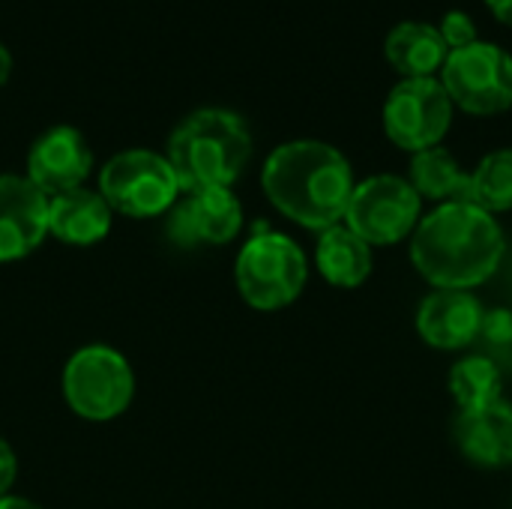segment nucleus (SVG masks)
<instances>
[{
	"label": "nucleus",
	"mask_w": 512,
	"mask_h": 509,
	"mask_svg": "<svg viewBox=\"0 0 512 509\" xmlns=\"http://www.w3.org/2000/svg\"><path fill=\"white\" fill-rule=\"evenodd\" d=\"M504 252L498 219L474 201L438 204L411 234V264L432 288L471 291L501 267Z\"/></svg>",
	"instance_id": "1"
},
{
	"label": "nucleus",
	"mask_w": 512,
	"mask_h": 509,
	"mask_svg": "<svg viewBox=\"0 0 512 509\" xmlns=\"http://www.w3.org/2000/svg\"><path fill=\"white\" fill-rule=\"evenodd\" d=\"M261 186L285 219L309 231H327L345 222L357 180L342 150L315 138H297L267 156Z\"/></svg>",
	"instance_id": "2"
},
{
	"label": "nucleus",
	"mask_w": 512,
	"mask_h": 509,
	"mask_svg": "<svg viewBox=\"0 0 512 509\" xmlns=\"http://www.w3.org/2000/svg\"><path fill=\"white\" fill-rule=\"evenodd\" d=\"M252 156V132L237 111L198 108L177 123L168 138L165 159L171 162L180 192L231 189Z\"/></svg>",
	"instance_id": "3"
},
{
	"label": "nucleus",
	"mask_w": 512,
	"mask_h": 509,
	"mask_svg": "<svg viewBox=\"0 0 512 509\" xmlns=\"http://www.w3.org/2000/svg\"><path fill=\"white\" fill-rule=\"evenodd\" d=\"M309 279V261L300 243L279 231L249 237L234 261V282L240 297L258 312L291 306Z\"/></svg>",
	"instance_id": "4"
},
{
	"label": "nucleus",
	"mask_w": 512,
	"mask_h": 509,
	"mask_svg": "<svg viewBox=\"0 0 512 509\" xmlns=\"http://www.w3.org/2000/svg\"><path fill=\"white\" fill-rule=\"evenodd\" d=\"M63 402L87 423H111L123 417L135 399V372L111 345L78 348L60 375Z\"/></svg>",
	"instance_id": "5"
},
{
	"label": "nucleus",
	"mask_w": 512,
	"mask_h": 509,
	"mask_svg": "<svg viewBox=\"0 0 512 509\" xmlns=\"http://www.w3.org/2000/svg\"><path fill=\"white\" fill-rule=\"evenodd\" d=\"M99 192L114 213L129 219L162 216L183 195L165 153L144 147L111 156L99 171Z\"/></svg>",
	"instance_id": "6"
},
{
	"label": "nucleus",
	"mask_w": 512,
	"mask_h": 509,
	"mask_svg": "<svg viewBox=\"0 0 512 509\" xmlns=\"http://www.w3.org/2000/svg\"><path fill=\"white\" fill-rule=\"evenodd\" d=\"M438 78L453 108L465 114L495 117L512 108V54L495 42L477 39L468 48L450 51Z\"/></svg>",
	"instance_id": "7"
},
{
	"label": "nucleus",
	"mask_w": 512,
	"mask_h": 509,
	"mask_svg": "<svg viewBox=\"0 0 512 509\" xmlns=\"http://www.w3.org/2000/svg\"><path fill=\"white\" fill-rule=\"evenodd\" d=\"M423 198L414 192L408 177L375 174L354 186L345 225L369 246H393L414 234L420 225Z\"/></svg>",
	"instance_id": "8"
},
{
	"label": "nucleus",
	"mask_w": 512,
	"mask_h": 509,
	"mask_svg": "<svg viewBox=\"0 0 512 509\" xmlns=\"http://www.w3.org/2000/svg\"><path fill=\"white\" fill-rule=\"evenodd\" d=\"M453 102L441 78H402L384 102L387 138L411 156L438 147L453 126Z\"/></svg>",
	"instance_id": "9"
},
{
	"label": "nucleus",
	"mask_w": 512,
	"mask_h": 509,
	"mask_svg": "<svg viewBox=\"0 0 512 509\" xmlns=\"http://www.w3.org/2000/svg\"><path fill=\"white\" fill-rule=\"evenodd\" d=\"M243 228V204L231 189L183 192L168 216V234L180 246H225Z\"/></svg>",
	"instance_id": "10"
},
{
	"label": "nucleus",
	"mask_w": 512,
	"mask_h": 509,
	"mask_svg": "<svg viewBox=\"0 0 512 509\" xmlns=\"http://www.w3.org/2000/svg\"><path fill=\"white\" fill-rule=\"evenodd\" d=\"M93 171V150L75 126L45 129L27 153V180L42 195H60L84 186Z\"/></svg>",
	"instance_id": "11"
},
{
	"label": "nucleus",
	"mask_w": 512,
	"mask_h": 509,
	"mask_svg": "<svg viewBox=\"0 0 512 509\" xmlns=\"http://www.w3.org/2000/svg\"><path fill=\"white\" fill-rule=\"evenodd\" d=\"M48 237V195L24 174H0V264L33 255Z\"/></svg>",
	"instance_id": "12"
},
{
	"label": "nucleus",
	"mask_w": 512,
	"mask_h": 509,
	"mask_svg": "<svg viewBox=\"0 0 512 509\" xmlns=\"http://www.w3.org/2000/svg\"><path fill=\"white\" fill-rule=\"evenodd\" d=\"M483 312L471 291L435 288L417 309V333L438 351H459L480 336Z\"/></svg>",
	"instance_id": "13"
},
{
	"label": "nucleus",
	"mask_w": 512,
	"mask_h": 509,
	"mask_svg": "<svg viewBox=\"0 0 512 509\" xmlns=\"http://www.w3.org/2000/svg\"><path fill=\"white\" fill-rule=\"evenodd\" d=\"M114 210L99 189H69L48 198V234L66 246H96L111 234Z\"/></svg>",
	"instance_id": "14"
},
{
	"label": "nucleus",
	"mask_w": 512,
	"mask_h": 509,
	"mask_svg": "<svg viewBox=\"0 0 512 509\" xmlns=\"http://www.w3.org/2000/svg\"><path fill=\"white\" fill-rule=\"evenodd\" d=\"M459 453L480 468H507L512 465V405L504 399L483 408L459 414L456 420Z\"/></svg>",
	"instance_id": "15"
},
{
	"label": "nucleus",
	"mask_w": 512,
	"mask_h": 509,
	"mask_svg": "<svg viewBox=\"0 0 512 509\" xmlns=\"http://www.w3.org/2000/svg\"><path fill=\"white\" fill-rule=\"evenodd\" d=\"M450 48L438 24L399 21L384 39V57L402 78H438Z\"/></svg>",
	"instance_id": "16"
},
{
	"label": "nucleus",
	"mask_w": 512,
	"mask_h": 509,
	"mask_svg": "<svg viewBox=\"0 0 512 509\" xmlns=\"http://www.w3.org/2000/svg\"><path fill=\"white\" fill-rule=\"evenodd\" d=\"M315 267L336 288H360L372 273V246L339 222L321 231L315 246Z\"/></svg>",
	"instance_id": "17"
},
{
	"label": "nucleus",
	"mask_w": 512,
	"mask_h": 509,
	"mask_svg": "<svg viewBox=\"0 0 512 509\" xmlns=\"http://www.w3.org/2000/svg\"><path fill=\"white\" fill-rule=\"evenodd\" d=\"M408 183L426 201H471V171H465L447 147H429L411 156Z\"/></svg>",
	"instance_id": "18"
},
{
	"label": "nucleus",
	"mask_w": 512,
	"mask_h": 509,
	"mask_svg": "<svg viewBox=\"0 0 512 509\" xmlns=\"http://www.w3.org/2000/svg\"><path fill=\"white\" fill-rule=\"evenodd\" d=\"M450 393H453L462 414L483 411V408L501 402L504 381H501V372L492 360L465 357L450 369Z\"/></svg>",
	"instance_id": "19"
},
{
	"label": "nucleus",
	"mask_w": 512,
	"mask_h": 509,
	"mask_svg": "<svg viewBox=\"0 0 512 509\" xmlns=\"http://www.w3.org/2000/svg\"><path fill=\"white\" fill-rule=\"evenodd\" d=\"M471 201L492 216L512 210V147L480 159L471 171Z\"/></svg>",
	"instance_id": "20"
},
{
	"label": "nucleus",
	"mask_w": 512,
	"mask_h": 509,
	"mask_svg": "<svg viewBox=\"0 0 512 509\" xmlns=\"http://www.w3.org/2000/svg\"><path fill=\"white\" fill-rule=\"evenodd\" d=\"M438 30L444 36V45L450 51H459V48H468L480 39V30H477V21L462 12V9H450L444 12V18L438 21Z\"/></svg>",
	"instance_id": "21"
},
{
	"label": "nucleus",
	"mask_w": 512,
	"mask_h": 509,
	"mask_svg": "<svg viewBox=\"0 0 512 509\" xmlns=\"http://www.w3.org/2000/svg\"><path fill=\"white\" fill-rule=\"evenodd\" d=\"M480 336L492 345H510L512 342V312L510 309H489L480 321Z\"/></svg>",
	"instance_id": "22"
},
{
	"label": "nucleus",
	"mask_w": 512,
	"mask_h": 509,
	"mask_svg": "<svg viewBox=\"0 0 512 509\" xmlns=\"http://www.w3.org/2000/svg\"><path fill=\"white\" fill-rule=\"evenodd\" d=\"M18 477V459H15V450L0 438V498L9 495L12 483Z\"/></svg>",
	"instance_id": "23"
},
{
	"label": "nucleus",
	"mask_w": 512,
	"mask_h": 509,
	"mask_svg": "<svg viewBox=\"0 0 512 509\" xmlns=\"http://www.w3.org/2000/svg\"><path fill=\"white\" fill-rule=\"evenodd\" d=\"M483 3L492 9V15H495L501 24L512 27V0H483Z\"/></svg>",
	"instance_id": "24"
},
{
	"label": "nucleus",
	"mask_w": 512,
	"mask_h": 509,
	"mask_svg": "<svg viewBox=\"0 0 512 509\" xmlns=\"http://www.w3.org/2000/svg\"><path fill=\"white\" fill-rule=\"evenodd\" d=\"M0 509H42L39 504L27 501V498H18V495H6L0 498Z\"/></svg>",
	"instance_id": "25"
},
{
	"label": "nucleus",
	"mask_w": 512,
	"mask_h": 509,
	"mask_svg": "<svg viewBox=\"0 0 512 509\" xmlns=\"http://www.w3.org/2000/svg\"><path fill=\"white\" fill-rule=\"evenodd\" d=\"M9 72H12V54L6 45H0V84L9 78Z\"/></svg>",
	"instance_id": "26"
}]
</instances>
